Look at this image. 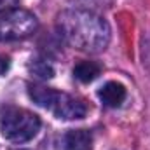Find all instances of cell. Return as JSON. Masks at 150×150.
I'll return each mask as SVG.
<instances>
[{"label": "cell", "instance_id": "ba28073f", "mask_svg": "<svg viewBox=\"0 0 150 150\" xmlns=\"http://www.w3.org/2000/svg\"><path fill=\"white\" fill-rule=\"evenodd\" d=\"M30 70L37 77H40V79H52L54 77V68L47 61H42V59H35L30 65Z\"/></svg>", "mask_w": 150, "mask_h": 150}, {"label": "cell", "instance_id": "277c9868", "mask_svg": "<svg viewBox=\"0 0 150 150\" xmlns=\"http://www.w3.org/2000/svg\"><path fill=\"white\" fill-rule=\"evenodd\" d=\"M38 26L37 18L19 7L7 9L0 12V42H12L28 38Z\"/></svg>", "mask_w": 150, "mask_h": 150}, {"label": "cell", "instance_id": "9c48e42d", "mask_svg": "<svg viewBox=\"0 0 150 150\" xmlns=\"http://www.w3.org/2000/svg\"><path fill=\"white\" fill-rule=\"evenodd\" d=\"M75 5H82L87 11H91L93 7H110L115 0H68Z\"/></svg>", "mask_w": 150, "mask_h": 150}, {"label": "cell", "instance_id": "8992f818", "mask_svg": "<svg viewBox=\"0 0 150 150\" xmlns=\"http://www.w3.org/2000/svg\"><path fill=\"white\" fill-rule=\"evenodd\" d=\"M65 150H91L93 149V134L86 129H72L63 136Z\"/></svg>", "mask_w": 150, "mask_h": 150}, {"label": "cell", "instance_id": "8fae6325", "mask_svg": "<svg viewBox=\"0 0 150 150\" xmlns=\"http://www.w3.org/2000/svg\"><path fill=\"white\" fill-rule=\"evenodd\" d=\"M19 0H0V12L7 11V9H12Z\"/></svg>", "mask_w": 150, "mask_h": 150}, {"label": "cell", "instance_id": "52a82bcc", "mask_svg": "<svg viewBox=\"0 0 150 150\" xmlns=\"http://www.w3.org/2000/svg\"><path fill=\"white\" fill-rule=\"evenodd\" d=\"M101 74V67L94 61H80L77 67L74 68V75L77 80L89 84L94 79H98V75Z\"/></svg>", "mask_w": 150, "mask_h": 150}, {"label": "cell", "instance_id": "30bf717a", "mask_svg": "<svg viewBox=\"0 0 150 150\" xmlns=\"http://www.w3.org/2000/svg\"><path fill=\"white\" fill-rule=\"evenodd\" d=\"M9 67H11V59L7 58V56H2L0 54V75H4L7 70H9Z\"/></svg>", "mask_w": 150, "mask_h": 150}, {"label": "cell", "instance_id": "7a4b0ae2", "mask_svg": "<svg viewBox=\"0 0 150 150\" xmlns=\"http://www.w3.org/2000/svg\"><path fill=\"white\" fill-rule=\"evenodd\" d=\"M28 94L38 107L47 108L49 112H52L61 120L82 119V117H86V112H87L86 105L80 100H77L74 96L67 94V93L56 91L52 87L30 84L28 86Z\"/></svg>", "mask_w": 150, "mask_h": 150}, {"label": "cell", "instance_id": "3957f363", "mask_svg": "<svg viewBox=\"0 0 150 150\" xmlns=\"http://www.w3.org/2000/svg\"><path fill=\"white\" fill-rule=\"evenodd\" d=\"M40 129V119L33 112L19 107L0 108V131L5 140L23 143L37 136Z\"/></svg>", "mask_w": 150, "mask_h": 150}, {"label": "cell", "instance_id": "5b68a950", "mask_svg": "<svg viewBox=\"0 0 150 150\" xmlns=\"http://www.w3.org/2000/svg\"><path fill=\"white\" fill-rule=\"evenodd\" d=\"M98 96L103 105L115 108V107H120L122 101L126 100V87L120 82H107L98 91Z\"/></svg>", "mask_w": 150, "mask_h": 150}, {"label": "cell", "instance_id": "6da1fadb", "mask_svg": "<svg viewBox=\"0 0 150 150\" xmlns=\"http://www.w3.org/2000/svg\"><path fill=\"white\" fill-rule=\"evenodd\" d=\"M56 30L67 44L84 52H101L110 42L108 23L87 9H67L59 12Z\"/></svg>", "mask_w": 150, "mask_h": 150}]
</instances>
